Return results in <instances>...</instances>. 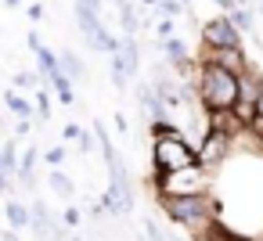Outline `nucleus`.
Returning <instances> with one entry per match:
<instances>
[{
    "label": "nucleus",
    "instance_id": "obj_31",
    "mask_svg": "<svg viewBox=\"0 0 263 241\" xmlns=\"http://www.w3.org/2000/svg\"><path fill=\"white\" fill-rule=\"evenodd\" d=\"M80 11H90V15H101V0H76Z\"/></svg>",
    "mask_w": 263,
    "mask_h": 241
},
{
    "label": "nucleus",
    "instance_id": "obj_39",
    "mask_svg": "<svg viewBox=\"0 0 263 241\" xmlns=\"http://www.w3.org/2000/svg\"><path fill=\"white\" fill-rule=\"evenodd\" d=\"M0 191H4V194L11 191V184H8V176H4V173H0Z\"/></svg>",
    "mask_w": 263,
    "mask_h": 241
},
{
    "label": "nucleus",
    "instance_id": "obj_44",
    "mask_svg": "<svg viewBox=\"0 0 263 241\" xmlns=\"http://www.w3.org/2000/svg\"><path fill=\"white\" fill-rule=\"evenodd\" d=\"M259 4H263V0H259Z\"/></svg>",
    "mask_w": 263,
    "mask_h": 241
},
{
    "label": "nucleus",
    "instance_id": "obj_41",
    "mask_svg": "<svg viewBox=\"0 0 263 241\" xmlns=\"http://www.w3.org/2000/svg\"><path fill=\"white\" fill-rule=\"evenodd\" d=\"M4 4H8V8H18V4H22V0H4Z\"/></svg>",
    "mask_w": 263,
    "mask_h": 241
},
{
    "label": "nucleus",
    "instance_id": "obj_22",
    "mask_svg": "<svg viewBox=\"0 0 263 241\" xmlns=\"http://www.w3.org/2000/svg\"><path fill=\"white\" fill-rule=\"evenodd\" d=\"M148 133H152V140H162V137H180L184 130L170 119V123H148Z\"/></svg>",
    "mask_w": 263,
    "mask_h": 241
},
{
    "label": "nucleus",
    "instance_id": "obj_19",
    "mask_svg": "<svg viewBox=\"0 0 263 241\" xmlns=\"http://www.w3.org/2000/svg\"><path fill=\"white\" fill-rule=\"evenodd\" d=\"M108 58H112V69H108V76H112V87H116L119 94H126V83H130V76H126V65H123L119 51H116V54H108Z\"/></svg>",
    "mask_w": 263,
    "mask_h": 241
},
{
    "label": "nucleus",
    "instance_id": "obj_11",
    "mask_svg": "<svg viewBox=\"0 0 263 241\" xmlns=\"http://www.w3.org/2000/svg\"><path fill=\"white\" fill-rule=\"evenodd\" d=\"M119 58L126 65V76H137L141 72V47H137V36H123L119 40Z\"/></svg>",
    "mask_w": 263,
    "mask_h": 241
},
{
    "label": "nucleus",
    "instance_id": "obj_4",
    "mask_svg": "<svg viewBox=\"0 0 263 241\" xmlns=\"http://www.w3.org/2000/svg\"><path fill=\"white\" fill-rule=\"evenodd\" d=\"M152 191L155 198H195V194H209V173L191 166V169H177V173H162L152 176Z\"/></svg>",
    "mask_w": 263,
    "mask_h": 241
},
{
    "label": "nucleus",
    "instance_id": "obj_8",
    "mask_svg": "<svg viewBox=\"0 0 263 241\" xmlns=\"http://www.w3.org/2000/svg\"><path fill=\"white\" fill-rule=\"evenodd\" d=\"M234 87H238V101H241V105H256V97L263 94V72H259L256 65H249V69L234 79Z\"/></svg>",
    "mask_w": 263,
    "mask_h": 241
},
{
    "label": "nucleus",
    "instance_id": "obj_2",
    "mask_svg": "<svg viewBox=\"0 0 263 241\" xmlns=\"http://www.w3.org/2000/svg\"><path fill=\"white\" fill-rule=\"evenodd\" d=\"M195 62H198V58H195ZM195 97H198L202 115H209V112H231V108L238 105L234 76H227V72L216 69V65L198 62V72H195Z\"/></svg>",
    "mask_w": 263,
    "mask_h": 241
},
{
    "label": "nucleus",
    "instance_id": "obj_36",
    "mask_svg": "<svg viewBox=\"0 0 263 241\" xmlns=\"http://www.w3.org/2000/svg\"><path fill=\"white\" fill-rule=\"evenodd\" d=\"M29 130H33V123H26V119H18V126H15V133H18V137H26Z\"/></svg>",
    "mask_w": 263,
    "mask_h": 241
},
{
    "label": "nucleus",
    "instance_id": "obj_23",
    "mask_svg": "<svg viewBox=\"0 0 263 241\" xmlns=\"http://www.w3.org/2000/svg\"><path fill=\"white\" fill-rule=\"evenodd\" d=\"M33 97H36V101H33V112H40V119H51V90L40 87Z\"/></svg>",
    "mask_w": 263,
    "mask_h": 241
},
{
    "label": "nucleus",
    "instance_id": "obj_21",
    "mask_svg": "<svg viewBox=\"0 0 263 241\" xmlns=\"http://www.w3.org/2000/svg\"><path fill=\"white\" fill-rule=\"evenodd\" d=\"M47 83L54 87V94H58V101H62V105H72V101H76V94H72V83H69V79H65L62 72H54V76H51Z\"/></svg>",
    "mask_w": 263,
    "mask_h": 241
},
{
    "label": "nucleus",
    "instance_id": "obj_32",
    "mask_svg": "<svg viewBox=\"0 0 263 241\" xmlns=\"http://www.w3.org/2000/svg\"><path fill=\"white\" fill-rule=\"evenodd\" d=\"M26 15H29V22H44V15H47V11H44V4H29V8H26Z\"/></svg>",
    "mask_w": 263,
    "mask_h": 241
},
{
    "label": "nucleus",
    "instance_id": "obj_3",
    "mask_svg": "<svg viewBox=\"0 0 263 241\" xmlns=\"http://www.w3.org/2000/svg\"><path fill=\"white\" fill-rule=\"evenodd\" d=\"M198 166L195 162V144L180 133V137H162V140H152V176H162V173H177V169H191Z\"/></svg>",
    "mask_w": 263,
    "mask_h": 241
},
{
    "label": "nucleus",
    "instance_id": "obj_18",
    "mask_svg": "<svg viewBox=\"0 0 263 241\" xmlns=\"http://www.w3.org/2000/svg\"><path fill=\"white\" fill-rule=\"evenodd\" d=\"M119 26L126 29V36H137V33H141V18H137V8L130 4V0L119 8Z\"/></svg>",
    "mask_w": 263,
    "mask_h": 241
},
{
    "label": "nucleus",
    "instance_id": "obj_25",
    "mask_svg": "<svg viewBox=\"0 0 263 241\" xmlns=\"http://www.w3.org/2000/svg\"><path fill=\"white\" fill-rule=\"evenodd\" d=\"M15 87L18 90H40V76L36 72H15Z\"/></svg>",
    "mask_w": 263,
    "mask_h": 241
},
{
    "label": "nucleus",
    "instance_id": "obj_35",
    "mask_svg": "<svg viewBox=\"0 0 263 241\" xmlns=\"http://www.w3.org/2000/svg\"><path fill=\"white\" fill-rule=\"evenodd\" d=\"M26 44H29V51H33V54L44 47V44H40V33H29V36H26Z\"/></svg>",
    "mask_w": 263,
    "mask_h": 241
},
{
    "label": "nucleus",
    "instance_id": "obj_26",
    "mask_svg": "<svg viewBox=\"0 0 263 241\" xmlns=\"http://www.w3.org/2000/svg\"><path fill=\"white\" fill-rule=\"evenodd\" d=\"M141 227H144V237H148V241H170V237L162 234V227H159L152 216H144V219H141Z\"/></svg>",
    "mask_w": 263,
    "mask_h": 241
},
{
    "label": "nucleus",
    "instance_id": "obj_13",
    "mask_svg": "<svg viewBox=\"0 0 263 241\" xmlns=\"http://www.w3.org/2000/svg\"><path fill=\"white\" fill-rule=\"evenodd\" d=\"M4 216H8V230H22V227H29V209L18 202V198H8V205H4Z\"/></svg>",
    "mask_w": 263,
    "mask_h": 241
},
{
    "label": "nucleus",
    "instance_id": "obj_28",
    "mask_svg": "<svg viewBox=\"0 0 263 241\" xmlns=\"http://www.w3.org/2000/svg\"><path fill=\"white\" fill-rule=\"evenodd\" d=\"M245 133H249V137H256V140L263 144V119H259V115H252V119H249V126H245Z\"/></svg>",
    "mask_w": 263,
    "mask_h": 241
},
{
    "label": "nucleus",
    "instance_id": "obj_17",
    "mask_svg": "<svg viewBox=\"0 0 263 241\" xmlns=\"http://www.w3.org/2000/svg\"><path fill=\"white\" fill-rule=\"evenodd\" d=\"M0 173H4V176L18 173V148H15V140H8L4 148H0Z\"/></svg>",
    "mask_w": 263,
    "mask_h": 241
},
{
    "label": "nucleus",
    "instance_id": "obj_6",
    "mask_svg": "<svg viewBox=\"0 0 263 241\" xmlns=\"http://www.w3.org/2000/svg\"><path fill=\"white\" fill-rule=\"evenodd\" d=\"M202 47L205 51H227V47H245L241 33L227 22V15H216L209 22H202Z\"/></svg>",
    "mask_w": 263,
    "mask_h": 241
},
{
    "label": "nucleus",
    "instance_id": "obj_37",
    "mask_svg": "<svg viewBox=\"0 0 263 241\" xmlns=\"http://www.w3.org/2000/svg\"><path fill=\"white\" fill-rule=\"evenodd\" d=\"M0 241H22V237H18L15 230H4V234H0Z\"/></svg>",
    "mask_w": 263,
    "mask_h": 241
},
{
    "label": "nucleus",
    "instance_id": "obj_40",
    "mask_svg": "<svg viewBox=\"0 0 263 241\" xmlns=\"http://www.w3.org/2000/svg\"><path fill=\"white\" fill-rule=\"evenodd\" d=\"M144 8L152 11V8H159V0H144Z\"/></svg>",
    "mask_w": 263,
    "mask_h": 241
},
{
    "label": "nucleus",
    "instance_id": "obj_14",
    "mask_svg": "<svg viewBox=\"0 0 263 241\" xmlns=\"http://www.w3.org/2000/svg\"><path fill=\"white\" fill-rule=\"evenodd\" d=\"M47 184H51V191H54L58 198H65V202H72V198H76V184H72V176H69V173H62V169H51Z\"/></svg>",
    "mask_w": 263,
    "mask_h": 241
},
{
    "label": "nucleus",
    "instance_id": "obj_24",
    "mask_svg": "<svg viewBox=\"0 0 263 241\" xmlns=\"http://www.w3.org/2000/svg\"><path fill=\"white\" fill-rule=\"evenodd\" d=\"M44 158H47V166H51V169H62V162L69 158V151H65V144H54V148H47V151H44Z\"/></svg>",
    "mask_w": 263,
    "mask_h": 241
},
{
    "label": "nucleus",
    "instance_id": "obj_43",
    "mask_svg": "<svg viewBox=\"0 0 263 241\" xmlns=\"http://www.w3.org/2000/svg\"><path fill=\"white\" fill-rule=\"evenodd\" d=\"M170 241H191V237H187V234H184V237H170Z\"/></svg>",
    "mask_w": 263,
    "mask_h": 241
},
{
    "label": "nucleus",
    "instance_id": "obj_9",
    "mask_svg": "<svg viewBox=\"0 0 263 241\" xmlns=\"http://www.w3.org/2000/svg\"><path fill=\"white\" fill-rule=\"evenodd\" d=\"M205 123H209V126H205L209 133H220V137H231V140L245 133V126L238 123V115H234V112H209V115H205Z\"/></svg>",
    "mask_w": 263,
    "mask_h": 241
},
{
    "label": "nucleus",
    "instance_id": "obj_42",
    "mask_svg": "<svg viewBox=\"0 0 263 241\" xmlns=\"http://www.w3.org/2000/svg\"><path fill=\"white\" fill-rule=\"evenodd\" d=\"M69 241H83V237H80V234H69Z\"/></svg>",
    "mask_w": 263,
    "mask_h": 241
},
{
    "label": "nucleus",
    "instance_id": "obj_16",
    "mask_svg": "<svg viewBox=\"0 0 263 241\" xmlns=\"http://www.w3.org/2000/svg\"><path fill=\"white\" fill-rule=\"evenodd\" d=\"M227 22H231L241 36H252V29H256V18H252L249 8H234V11H227Z\"/></svg>",
    "mask_w": 263,
    "mask_h": 241
},
{
    "label": "nucleus",
    "instance_id": "obj_20",
    "mask_svg": "<svg viewBox=\"0 0 263 241\" xmlns=\"http://www.w3.org/2000/svg\"><path fill=\"white\" fill-rule=\"evenodd\" d=\"M36 65H40V72H36V76L51 79V76L58 72V54H54V51H47V47H40V51H36Z\"/></svg>",
    "mask_w": 263,
    "mask_h": 241
},
{
    "label": "nucleus",
    "instance_id": "obj_10",
    "mask_svg": "<svg viewBox=\"0 0 263 241\" xmlns=\"http://www.w3.org/2000/svg\"><path fill=\"white\" fill-rule=\"evenodd\" d=\"M58 72L69 79V83H87V65L76 51H62L58 54Z\"/></svg>",
    "mask_w": 263,
    "mask_h": 241
},
{
    "label": "nucleus",
    "instance_id": "obj_27",
    "mask_svg": "<svg viewBox=\"0 0 263 241\" xmlns=\"http://www.w3.org/2000/svg\"><path fill=\"white\" fill-rule=\"evenodd\" d=\"M62 227H80V209H76V205H65V212H62Z\"/></svg>",
    "mask_w": 263,
    "mask_h": 241
},
{
    "label": "nucleus",
    "instance_id": "obj_30",
    "mask_svg": "<svg viewBox=\"0 0 263 241\" xmlns=\"http://www.w3.org/2000/svg\"><path fill=\"white\" fill-rule=\"evenodd\" d=\"M76 144H80V151H83V155H90V151H94V133H87V130H80V137H76Z\"/></svg>",
    "mask_w": 263,
    "mask_h": 241
},
{
    "label": "nucleus",
    "instance_id": "obj_38",
    "mask_svg": "<svg viewBox=\"0 0 263 241\" xmlns=\"http://www.w3.org/2000/svg\"><path fill=\"white\" fill-rule=\"evenodd\" d=\"M252 112H256V115H259V119H263V94H259V97H256V105H252Z\"/></svg>",
    "mask_w": 263,
    "mask_h": 241
},
{
    "label": "nucleus",
    "instance_id": "obj_33",
    "mask_svg": "<svg viewBox=\"0 0 263 241\" xmlns=\"http://www.w3.org/2000/svg\"><path fill=\"white\" fill-rule=\"evenodd\" d=\"M112 123H116V130H119V133L126 137V130H130V123H126V115H123V112H116V115H112Z\"/></svg>",
    "mask_w": 263,
    "mask_h": 241
},
{
    "label": "nucleus",
    "instance_id": "obj_12",
    "mask_svg": "<svg viewBox=\"0 0 263 241\" xmlns=\"http://www.w3.org/2000/svg\"><path fill=\"white\" fill-rule=\"evenodd\" d=\"M159 47L166 51V62H170L173 69H177V65H184V62H191V54H187V44H184L177 33H173L170 40H159Z\"/></svg>",
    "mask_w": 263,
    "mask_h": 241
},
{
    "label": "nucleus",
    "instance_id": "obj_34",
    "mask_svg": "<svg viewBox=\"0 0 263 241\" xmlns=\"http://www.w3.org/2000/svg\"><path fill=\"white\" fill-rule=\"evenodd\" d=\"M62 137H65V140H76V137H80V126H76V123H65V126H62Z\"/></svg>",
    "mask_w": 263,
    "mask_h": 241
},
{
    "label": "nucleus",
    "instance_id": "obj_1",
    "mask_svg": "<svg viewBox=\"0 0 263 241\" xmlns=\"http://www.w3.org/2000/svg\"><path fill=\"white\" fill-rule=\"evenodd\" d=\"M159 209L173 227H180L187 237H198L209 219H220V202L213 194H195V198H155Z\"/></svg>",
    "mask_w": 263,
    "mask_h": 241
},
{
    "label": "nucleus",
    "instance_id": "obj_5",
    "mask_svg": "<svg viewBox=\"0 0 263 241\" xmlns=\"http://www.w3.org/2000/svg\"><path fill=\"white\" fill-rule=\"evenodd\" d=\"M231 148H234L231 137H220V133H209V130H205V133H202V144L195 148V162H198V169L216 173V169L227 162Z\"/></svg>",
    "mask_w": 263,
    "mask_h": 241
},
{
    "label": "nucleus",
    "instance_id": "obj_29",
    "mask_svg": "<svg viewBox=\"0 0 263 241\" xmlns=\"http://www.w3.org/2000/svg\"><path fill=\"white\" fill-rule=\"evenodd\" d=\"M155 33H159V40H170L173 36V22L170 18H155Z\"/></svg>",
    "mask_w": 263,
    "mask_h": 241
},
{
    "label": "nucleus",
    "instance_id": "obj_7",
    "mask_svg": "<svg viewBox=\"0 0 263 241\" xmlns=\"http://www.w3.org/2000/svg\"><path fill=\"white\" fill-rule=\"evenodd\" d=\"M198 62L216 65V69H223V72H227V76H234V79L252 65V62H249V54H245V47H227V51H205V47H202Z\"/></svg>",
    "mask_w": 263,
    "mask_h": 241
},
{
    "label": "nucleus",
    "instance_id": "obj_15",
    "mask_svg": "<svg viewBox=\"0 0 263 241\" xmlns=\"http://www.w3.org/2000/svg\"><path fill=\"white\" fill-rule=\"evenodd\" d=\"M4 105H8V112H15L18 119H26V123L33 119V101L22 97L18 90H8V94H4Z\"/></svg>",
    "mask_w": 263,
    "mask_h": 241
}]
</instances>
